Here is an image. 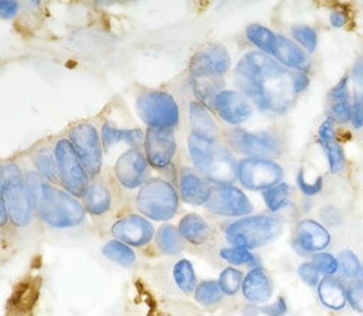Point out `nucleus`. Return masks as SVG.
I'll return each instance as SVG.
<instances>
[{
    "label": "nucleus",
    "instance_id": "nucleus-26",
    "mask_svg": "<svg viewBox=\"0 0 363 316\" xmlns=\"http://www.w3.org/2000/svg\"><path fill=\"white\" fill-rule=\"evenodd\" d=\"M318 298L324 307L342 310L347 306V286L336 277H323L318 285Z\"/></svg>",
    "mask_w": 363,
    "mask_h": 316
},
{
    "label": "nucleus",
    "instance_id": "nucleus-25",
    "mask_svg": "<svg viewBox=\"0 0 363 316\" xmlns=\"http://www.w3.org/2000/svg\"><path fill=\"white\" fill-rule=\"evenodd\" d=\"M179 234L191 246H202L211 237V227L199 214L190 213L179 220Z\"/></svg>",
    "mask_w": 363,
    "mask_h": 316
},
{
    "label": "nucleus",
    "instance_id": "nucleus-27",
    "mask_svg": "<svg viewBox=\"0 0 363 316\" xmlns=\"http://www.w3.org/2000/svg\"><path fill=\"white\" fill-rule=\"evenodd\" d=\"M274 56L279 59L281 64L298 69L300 72L309 69L311 67V59L306 56V53L297 44L282 35L277 36V50Z\"/></svg>",
    "mask_w": 363,
    "mask_h": 316
},
{
    "label": "nucleus",
    "instance_id": "nucleus-24",
    "mask_svg": "<svg viewBox=\"0 0 363 316\" xmlns=\"http://www.w3.org/2000/svg\"><path fill=\"white\" fill-rule=\"evenodd\" d=\"M318 137H320V143L323 145L325 155H328L330 172L340 174L345 166V155H344L342 147L336 140V135L333 130V120L330 118L328 120H324L323 125L320 127Z\"/></svg>",
    "mask_w": 363,
    "mask_h": 316
},
{
    "label": "nucleus",
    "instance_id": "nucleus-10",
    "mask_svg": "<svg viewBox=\"0 0 363 316\" xmlns=\"http://www.w3.org/2000/svg\"><path fill=\"white\" fill-rule=\"evenodd\" d=\"M241 186L247 190H269L281 182L284 169L267 158H245L237 167Z\"/></svg>",
    "mask_w": 363,
    "mask_h": 316
},
{
    "label": "nucleus",
    "instance_id": "nucleus-31",
    "mask_svg": "<svg viewBox=\"0 0 363 316\" xmlns=\"http://www.w3.org/2000/svg\"><path fill=\"white\" fill-rule=\"evenodd\" d=\"M155 246L162 253L175 256L184 250V238L181 237L179 229L172 225H163L155 232Z\"/></svg>",
    "mask_w": 363,
    "mask_h": 316
},
{
    "label": "nucleus",
    "instance_id": "nucleus-50",
    "mask_svg": "<svg viewBox=\"0 0 363 316\" xmlns=\"http://www.w3.org/2000/svg\"><path fill=\"white\" fill-rule=\"evenodd\" d=\"M352 77L356 83L363 84V56H360L357 59V62L354 64L353 71H352Z\"/></svg>",
    "mask_w": 363,
    "mask_h": 316
},
{
    "label": "nucleus",
    "instance_id": "nucleus-21",
    "mask_svg": "<svg viewBox=\"0 0 363 316\" xmlns=\"http://www.w3.org/2000/svg\"><path fill=\"white\" fill-rule=\"evenodd\" d=\"M241 293H243V297L250 305H265L273 294V282L270 274L262 266L252 269L245 276Z\"/></svg>",
    "mask_w": 363,
    "mask_h": 316
},
{
    "label": "nucleus",
    "instance_id": "nucleus-49",
    "mask_svg": "<svg viewBox=\"0 0 363 316\" xmlns=\"http://www.w3.org/2000/svg\"><path fill=\"white\" fill-rule=\"evenodd\" d=\"M309 84V79L308 76L305 74V72H297V74H294V89H296V94L305 91L308 88Z\"/></svg>",
    "mask_w": 363,
    "mask_h": 316
},
{
    "label": "nucleus",
    "instance_id": "nucleus-40",
    "mask_svg": "<svg viewBox=\"0 0 363 316\" xmlns=\"http://www.w3.org/2000/svg\"><path fill=\"white\" fill-rule=\"evenodd\" d=\"M311 262L315 265V269L323 277H335V274L340 271V262H337V258L335 254L328 252L312 254Z\"/></svg>",
    "mask_w": 363,
    "mask_h": 316
},
{
    "label": "nucleus",
    "instance_id": "nucleus-30",
    "mask_svg": "<svg viewBox=\"0 0 363 316\" xmlns=\"http://www.w3.org/2000/svg\"><path fill=\"white\" fill-rule=\"evenodd\" d=\"M32 163L33 169L38 172L47 182L50 184H60L59 179V170H57V162H56V155L52 151V148L44 147L36 149L32 154Z\"/></svg>",
    "mask_w": 363,
    "mask_h": 316
},
{
    "label": "nucleus",
    "instance_id": "nucleus-32",
    "mask_svg": "<svg viewBox=\"0 0 363 316\" xmlns=\"http://www.w3.org/2000/svg\"><path fill=\"white\" fill-rule=\"evenodd\" d=\"M101 252L104 254V258L121 266H125V269H130V266L136 264V253L133 250V247L124 244V242H121L118 239L107 241Z\"/></svg>",
    "mask_w": 363,
    "mask_h": 316
},
{
    "label": "nucleus",
    "instance_id": "nucleus-51",
    "mask_svg": "<svg viewBox=\"0 0 363 316\" xmlns=\"http://www.w3.org/2000/svg\"><path fill=\"white\" fill-rule=\"evenodd\" d=\"M345 23H347V18H345L342 12H340V11L332 12V14H330V24L333 28L341 29V28L345 26Z\"/></svg>",
    "mask_w": 363,
    "mask_h": 316
},
{
    "label": "nucleus",
    "instance_id": "nucleus-29",
    "mask_svg": "<svg viewBox=\"0 0 363 316\" xmlns=\"http://www.w3.org/2000/svg\"><path fill=\"white\" fill-rule=\"evenodd\" d=\"M330 119L337 124H347L352 120V104L348 94V77H344L330 94Z\"/></svg>",
    "mask_w": 363,
    "mask_h": 316
},
{
    "label": "nucleus",
    "instance_id": "nucleus-35",
    "mask_svg": "<svg viewBox=\"0 0 363 316\" xmlns=\"http://www.w3.org/2000/svg\"><path fill=\"white\" fill-rule=\"evenodd\" d=\"M225 294L222 293V289L219 286V282L217 281H203L198 283L195 289V300L198 305L203 307H213L223 300Z\"/></svg>",
    "mask_w": 363,
    "mask_h": 316
},
{
    "label": "nucleus",
    "instance_id": "nucleus-34",
    "mask_svg": "<svg viewBox=\"0 0 363 316\" xmlns=\"http://www.w3.org/2000/svg\"><path fill=\"white\" fill-rule=\"evenodd\" d=\"M247 40L255 44L265 55H276L277 50V35H274L269 28L261 24H250L246 29Z\"/></svg>",
    "mask_w": 363,
    "mask_h": 316
},
{
    "label": "nucleus",
    "instance_id": "nucleus-5",
    "mask_svg": "<svg viewBox=\"0 0 363 316\" xmlns=\"http://www.w3.org/2000/svg\"><path fill=\"white\" fill-rule=\"evenodd\" d=\"M279 218L267 214L246 215L225 226V238L229 246L241 249H259L281 235Z\"/></svg>",
    "mask_w": 363,
    "mask_h": 316
},
{
    "label": "nucleus",
    "instance_id": "nucleus-13",
    "mask_svg": "<svg viewBox=\"0 0 363 316\" xmlns=\"http://www.w3.org/2000/svg\"><path fill=\"white\" fill-rule=\"evenodd\" d=\"M145 157L155 169H164L172 163L177 154L174 128H148L145 135Z\"/></svg>",
    "mask_w": 363,
    "mask_h": 316
},
{
    "label": "nucleus",
    "instance_id": "nucleus-1",
    "mask_svg": "<svg viewBox=\"0 0 363 316\" xmlns=\"http://www.w3.org/2000/svg\"><path fill=\"white\" fill-rule=\"evenodd\" d=\"M235 81L262 112L284 113L296 96L294 76L265 53L250 52L241 57Z\"/></svg>",
    "mask_w": 363,
    "mask_h": 316
},
{
    "label": "nucleus",
    "instance_id": "nucleus-47",
    "mask_svg": "<svg viewBox=\"0 0 363 316\" xmlns=\"http://www.w3.org/2000/svg\"><path fill=\"white\" fill-rule=\"evenodd\" d=\"M352 123L356 128L363 127V95L356 94L354 103L352 106Z\"/></svg>",
    "mask_w": 363,
    "mask_h": 316
},
{
    "label": "nucleus",
    "instance_id": "nucleus-2",
    "mask_svg": "<svg viewBox=\"0 0 363 316\" xmlns=\"http://www.w3.org/2000/svg\"><path fill=\"white\" fill-rule=\"evenodd\" d=\"M35 215L52 229H74L86 222V210L74 196L47 182L35 169L26 172Z\"/></svg>",
    "mask_w": 363,
    "mask_h": 316
},
{
    "label": "nucleus",
    "instance_id": "nucleus-22",
    "mask_svg": "<svg viewBox=\"0 0 363 316\" xmlns=\"http://www.w3.org/2000/svg\"><path fill=\"white\" fill-rule=\"evenodd\" d=\"M189 120L191 135H195L201 139L207 140H216L219 136V128L208 108L199 101H191L189 106Z\"/></svg>",
    "mask_w": 363,
    "mask_h": 316
},
{
    "label": "nucleus",
    "instance_id": "nucleus-20",
    "mask_svg": "<svg viewBox=\"0 0 363 316\" xmlns=\"http://www.w3.org/2000/svg\"><path fill=\"white\" fill-rule=\"evenodd\" d=\"M213 187L210 182L202 178L191 169H183L179 175V196L186 203L193 206L207 205L211 196Z\"/></svg>",
    "mask_w": 363,
    "mask_h": 316
},
{
    "label": "nucleus",
    "instance_id": "nucleus-15",
    "mask_svg": "<svg viewBox=\"0 0 363 316\" xmlns=\"http://www.w3.org/2000/svg\"><path fill=\"white\" fill-rule=\"evenodd\" d=\"M157 230L147 217L142 214H130L119 218L112 226L115 239L124 242L130 247L148 246L155 238Z\"/></svg>",
    "mask_w": 363,
    "mask_h": 316
},
{
    "label": "nucleus",
    "instance_id": "nucleus-28",
    "mask_svg": "<svg viewBox=\"0 0 363 316\" xmlns=\"http://www.w3.org/2000/svg\"><path fill=\"white\" fill-rule=\"evenodd\" d=\"M191 89L201 104L214 106L216 96L223 89V79L213 74H191Z\"/></svg>",
    "mask_w": 363,
    "mask_h": 316
},
{
    "label": "nucleus",
    "instance_id": "nucleus-37",
    "mask_svg": "<svg viewBox=\"0 0 363 316\" xmlns=\"http://www.w3.org/2000/svg\"><path fill=\"white\" fill-rule=\"evenodd\" d=\"M219 254H220V258L225 262L231 264L234 266L245 265V266H252V269H255V266H259V265H257V256H255V254L252 253V250H247V249L229 246V247L220 249Z\"/></svg>",
    "mask_w": 363,
    "mask_h": 316
},
{
    "label": "nucleus",
    "instance_id": "nucleus-16",
    "mask_svg": "<svg viewBox=\"0 0 363 316\" xmlns=\"http://www.w3.org/2000/svg\"><path fill=\"white\" fill-rule=\"evenodd\" d=\"M330 232L328 227L312 218H303L296 226L293 247L298 254H315L330 246Z\"/></svg>",
    "mask_w": 363,
    "mask_h": 316
},
{
    "label": "nucleus",
    "instance_id": "nucleus-6",
    "mask_svg": "<svg viewBox=\"0 0 363 316\" xmlns=\"http://www.w3.org/2000/svg\"><path fill=\"white\" fill-rule=\"evenodd\" d=\"M139 213L154 222H167L175 217L179 206V194L175 187L164 179L147 181L136 199Z\"/></svg>",
    "mask_w": 363,
    "mask_h": 316
},
{
    "label": "nucleus",
    "instance_id": "nucleus-12",
    "mask_svg": "<svg viewBox=\"0 0 363 316\" xmlns=\"http://www.w3.org/2000/svg\"><path fill=\"white\" fill-rule=\"evenodd\" d=\"M207 210L220 217H246L253 211V205L246 194L234 186L213 187Z\"/></svg>",
    "mask_w": 363,
    "mask_h": 316
},
{
    "label": "nucleus",
    "instance_id": "nucleus-23",
    "mask_svg": "<svg viewBox=\"0 0 363 316\" xmlns=\"http://www.w3.org/2000/svg\"><path fill=\"white\" fill-rule=\"evenodd\" d=\"M83 206L88 214L101 217L112 208V194L103 179L95 178L91 181L89 188L83 198Z\"/></svg>",
    "mask_w": 363,
    "mask_h": 316
},
{
    "label": "nucleus",
    "instance_id": "nucleus-46",
    "mask_svg": "<svg viewBox=\"0 0 363 316\" xmlns=\"http://www.w3.org/2000/svg\"><path fill=\"white\" fill-rule=\"evenodd\" d=\"M320 217H321L323 222H325L330 226H337L342 222V215H341L340 210H337L336 206H332V205L324 206V208L320 213Z\"/></svg>",
    "mask_w": 363,
    "mask_h": 316
},
{
    "label": "nucleus",
    "instance_id": "nucleus-14",
    "mask_svg": "<svg viewBox=\"0 0 363 316\" xmlns=\"http://www.w3.org/2000/svg\"><path fill=\"white\" fill-rule=\"evenodd\" d=\"M115 176L127 190L142 188L150 175V163L140 149H131L115 162Z\"/></svg>",
    "mask_w": 363,
    "mask_h": 316
},
{
    "label": "nucleus",
    "instance_id": "nucleus-33",
    "mask_svg": "<svg viewBox=\"0 0 363 316\" xmlns=\"http://www.w3.org/2000/svg\"><path fill=\"white\" fill-rule=\"evenodd\" d=\"M174 282L183 294H193L198 286V278L195 269L189 259H179L174 265Z\"/></svg>",
    "mask_w": 363,
    "mask_h": 316
},
{
    "label": "nucleus",
    "instance_id": "nucleus-53",
    "mask_svg": "<svg viewBox=\"0 0 363 316\" xmlns=\"http://www.w3.org/2000/svg\"><path fill=\"white\" fill-rule=\"evenodd\" d=\"M359 281L363 283V264H362V271H360V276H359Z\"/></svg>",
    "mask_w": 363,
    "mask_h": 316
},
{
    "label": "nucleus",
    "instance_id": "nucleus-7",
    "mask_svg": "<svg viewBox=\"0 0 363 316\" xmlns=\"http://www.w3.org/2000/svg\"><path fill=\"white\" fill-rule=\"evenodd\" d=\"M136 111L150 128H174L179 123L177 101L163 91L143 92L136 101Z\"/></svg>",
    "mask_w": 363,
    "mask_h": 316
},
{
    "label": "nucleus",
    "instance_id": "nucleus-41",
    "mask_svg": "<svg viewBox=\"0 0 363 316\" xmlns=\"http://www.w3.org/2000/svg\"><path fill=\"white\" fill-rule=\"evenodd\" d=\"M293 36L309 53L315 52L317 48V33L309 26H297L293 29Z\"/></svg>",
    "mask_w": 363,
    "mask_h": 316
},
{
    "label": "nucleus",
    "instance_id": "nucleus-42",
    "mask_svg": "<svg viewBox=\"0 0 363 316\" xmlns=\"http://www.w3.org/2000/svg\"><path fill=\"white\" fill-rule=\"evenodd\" d=\"M347 303L356 312L363 313V283L359 278L347 285Z\"/></svg>",
    "mask_w": 363,
    "mask_h": 316
},
{
    "label": "nucleus",
    "instance_id": "nucleus-48",
    "mask_svg": "<svg viewBox=\"0 0 363 316\" xmlns=\"http://www.w3.org/2000/svg\"><path fill=\"white\" fill-rule=\"evenodd\" d=\"M18 2H12V0H0V17L11 18L17 14Z\"/></svg>",
    "mask_w": 363,
    "mask_h": 316
},
{
    "label": "nucleus",
    "instance_id": "nucleus-17",
    "mask_svg": "<svg viewBox=\"0 0 363 316\" xmlns=\"http://www.w3.org/2000/svg\"><path fill=\"white\" fill-rule=\"evenodd\" d=\"M214 108L229 125H240L252 116V104L238 91H222L216 96Z\"/></svg>",
    "mask_w": 363,
    "mask_h": 316
},
{
    "label": "nucleus",
    "instance_id": "nucleus-9",
    "mask_svg": "<svg viewBox=\"0 0 363 316\" xmlns=\"http://www.w3.org/2000/svg\"><path fill=\"white\" fill-rule=\"evenodd\" d=\"M55 155L57 162L59 179L64 190L76 199H83L89 188L91 178L88 176L86 170L83 169L68 139H60L56 142Z\"/></svg>",
    "mask_w": 363,
    "mask_h": 316
},
{
    "label": "nucleus",
    "instance_id": "nucleus-8",
    "mask_svg": "<svg viewBox=\"0 0 363 316\" xmlns=\"http://www.w3.org/2000/svg\"><path fill=\"white\" fill-rule=\"evenodd\" d=\"M68 140L88 176L95 179L101 172L104 157L99 130L89 123L77 124L69 130Z\"/></svg>",
    "mask_w": 363,
    "mask_h": 316
},
{
    "label": "nucleus",
    "instance_id": "nucleus-43",
    "mask_svg": "<svg viewBox=\"0 0 363 316\" xmlns=\"http://www.w3.org/2000/svg\"><path fill=\"white\" fill-rule=\"evenodd\" d=\"M298 277L303 281V283H306L311 288H318L321 278H320V273L315 269V265H313L311 261L309 262H303L298 265L297 269Z\"/></svg>",
    "mask_w": 363,
    "mask_h": 316
},
{
    "label": "nucleus",
    "instance_id": "nucleus-36",
    "mask_svg": "<svg viewBox=\"0 0 363 316\" xmlns=\"http://www.w3.org/2000/svg\"><path fill=\"white\" fill-rule=\"evenodd\" d=\"M243 281H245L243 271L235 269V266H226V269L220 273L219 281L217 282H219V286L225 295L234 297L241 290Z\"/></svg>",
    "mask_w": 363,
    "mask_h": 316
},
{
    "label": "nucleus",
    "instance_id": "nucleus-3",
    "mask_svg": "<svg viewBox=\"0 0 363 316\" xmlns=\"http://www.w3.org/2000/svg\"><path fill=\"white\" fill-rule=\"evenodd\" d=\"M190 160L196 172L217 186H233L237 179V164L233 154L216 140L190 135L187 140Z\"/></svg>",
    "mask_w": 363,
    "mask_h": 316
},
{
    "label": "nucleus",
    "instance_id": "nucleus-18",
    "mask_svg": "<svg viewBox=\"0 0 363 316\" xmlns=\"http://www.w3.org/2000/svg\"><path fill=\"white\" fill-rule=\"evenodd\" d=\"M231 67V57L223 45L214 44L202 52L196 53L190 60V76L191 74H213L223 76Z\"/></svg>",
    "mask_w": 363,
    "mask_h": 316
},
{
    "label": "nucleus",
    "instance_id": "nucleus-19",
    "mask_svg": "<svg viewBox=\"0 0 363 316\" xmlns=\"http://www.w3.org/2000/svg\"><path fill=\"white\" fill-rule=\"evenodd\" d=\"M228 140L234 149L252 155V158H262L277 151V142L270 135H253V132L235 128L229 131Z\"/></svg>",
    "mask_w": 363,
    "mask_h": 316
},
{
    "label": "nucleus",
    "instance_id": "nucleus-11",
    "mask_svg": "<svg viewBox=\"0 0 363 316\" xmlns=\"http://www.w3.org/2000/svg\"><path fill=\"white\" fill-rule=\"evenodd\" d=\"M103 149L108 157H121L127 151L139 149L145 142V132L138 127L121 125L119 120H108L101 127Z\"/></svg>",
    "mask_w": 363,
    "mask_h": 316
},
{
    "label": "nucleus",
    "instance_id": "nucleus-52",
    "mask_svg": "<svg viewBox=\"0 0 363 316\" xmlns=\"http://www.w3.org/2000/svg\"><path fill=\"white\" fill-rule=\"evenodd\" d=\"M9 223L8 218V213H6V206L4 202V196H2V190H0V229H5Z\"/></svg>",
    "mask_w": 363,
    "mask_h": 316
},
{
    "label": "nucleus",
    "instance_id": "nucleus-39",
    "mask_svg": "<svg viewBox=\"0 0 363 316\" xmlns=\"http://www.w3.org/2000/svg\"><path fill=\"white\" fill-rule=\"evenodd\" d=\"M289 191L291 190H289V186L285 184V182H279L277 186L265 190L264 191V202H265V205H267V208L272 213L282 210L288 202Z\"/></svg>",
    "mask_w": 363,
    "mask_h": 316
},
{
    "label": "nucleus",
    "instance_id": "nucleus-38",
    "mask_svg": "<svg viewBox=\"0 0 363 316\" xmlns=\"http://www.w3.org/2000/svg\"><path fill=\"white\" fill-rule=\"evenodd\" d=\"M337 262H340V273L345 281L353 282L359 278L362 271V264L357 258V254L352 250H342L337 256Z\"/></svg>",
    "mask_w": 363,
    "mask_h": 316
},
{
    "label": "nucleus",
    "instance_id": "nucleus-44",
    "mask_svg": "<svg viewBox=\"0 0 363 316\" xmlns=\"http://www.w3.org/2000/svg\"><path fill=\"white\" fill-rule=\"evenodd\" d=\"M297 186L301 190V193L306 194V196H315V194L320 193L323 188V178L320 176V178H317V181L309 182V181H306L303 170H300L297 175Z\"/></svg>",
    "mask_w": 363,
    "mask_h": 316
},
{
    "label": "nucleus",
    "instance_id": "nucleus-45",
    "mask_svg": "<svg viewBox=\"0 0 363 316\" xmlns=\"http://www.w3.org/2000/svg\"><path fill=\"white\" fill-rule=\"evenodd\" d=\"M259 312L267 316H285L288 313V305L284 297H279L272 305L259 307Z\"/></svg>",
    "mask_w": 363,
    "mask_h": 316
},
{
    "label": "nucleus",
    "instance_id": "nucleus-4",
    "mask_svg": "<svg viewBox=\"0 0 363 316\" xmlns=\"http://www.w3.org/2000/svg\"><path fill=\"white\" fill-rule=\"evenodd\" d=\"M0 190L9 223L17 229H28L35 218V208L26 176L16 163L0 164Z\"/></svg>",
    "mask_w": 363,
    "mask_h": 316
}]
</instances>
